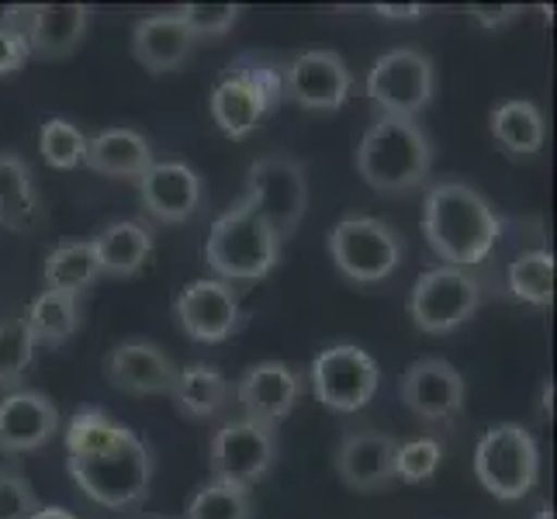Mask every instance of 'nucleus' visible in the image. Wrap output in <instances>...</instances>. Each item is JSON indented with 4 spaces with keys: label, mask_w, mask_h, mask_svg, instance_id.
<instances>
[{
    "label": "nucleus",
    "mask_w": 557,
    "mask_h": 519,
    "mask_svg": "<svg viewBox=\"0 0 557 519\" xmlns=\"http://www.w3.org/2000/svg\"><path fill=\"white\" fill-rule=\"evenodd\" d=\"M301 392H305L301 371H295L292 363H284V360H260L236 384L243 416L263 422V427H277L281 419L292 416Z\"/></svg>",
    "instance_id": "17"
},
{
    "label": "nucleus",
    "mask_w": 557,
    "mask_h": 519,
    "mask_svg": "<svg viewBox=\"0 0 557 519\" xmlns=\"http://www.w3.org/2000/svg\"><path fill=\"white\" fill-rule=\"evenodd\" d=\"M25 325L35 346H63L66 339L81 333V325H84L81 298L63 295V292H42L28 305Z\"/></svg>",
    "instance_id": "28"
},
{
    "label": "nucleus",
    "mask_w": 557,
    "mask_h": 519,
    "mask_svg": "<svg viewBox=\"0 0 557 519\" xmlns=\"http://www.w3.org/2000/svg\"><path fill=\"white\" fill-rule=\"evenodd\" d=\"M550 401H554V384L547 381V384H544V398H541V409H544V419L550 416Z\"/></svg>",
    "instance_id": "42"
},
{
    "label": "nucleus",
    "mask_w": 557,
    "mask_h": 519,
    "mask_svg": "<svg viewBox=\"0 0 557 519\" xmlns=\"http://www.w3.org/2000/svg\"><path fill=\"white\" fill-rule=\"evenodd\" d=\"M177 14L187 25V32L195 35V42H201V38H219L233 32L243 8L239 4H184L177 8Z\"/></svg>",
    "instance_id": "35"
},
{
    "label": "nucleus",
    "mask_w": 557,
    "mask_h": 519,
    "mask_svg": "<svg viewBox=\"0 0 557 519\" xmlns=\"http://www.w3.org/2000/svg\"><path fill=\"white\" fill-rule=\"evenodd\" d=\"M474 474L482 489L503 503L533 492L541 478V447L523 422H498L474 447Z\"/></svg>",
    "instance_id": "6"
},
{
    "label": "nucleus",
    "mask_w": 557,
    "mask_h": 519,
    "mask_svg": "<svg viewBox=\"0 0 557 519\" xmlns=\"http://www.w3.org/2000/svg\"><path fill=\"white\" fill-rule=\"evenodd\" d=\"M195 35L181 22L177 8L163 14H146L132 28V55L149 73H174L195 55Z\"/></svg>",
    "instance_id": "21"
},
{
    "label": "nucleus",
    "mask_w": 557,
    "mask_h": 519,
    "mask_svg": "<svg viewBox=\"0 0 557 519\" xmlns=\"http://www.w3.org/2000/svg\"><path fill=\"white\" fill-rule=\"evenodd\" d=\"M468 14H471V22H474V25H482V28L495 32V28L512 25L516 17L523 14V8H520V4H468Z\"/></svg>",
    "instance_id": "38"
},
{
    "label": "nucleus",
    "mask_w": 557,
    "mask_h": 519,
    "mask_svg": "<svg viewBox=\"0 0 557 519\" xmlns=\"http://www.w3.org/2000/svg\"><path fill=\"white\" fill-rule=\"evenodd\" d=\"M246 205L274 228L277 239H292L309 211V173L287 152H267L249 163Z\"/></svg>",
    "instance_id": "7"
},
{
    "label": "nucleus",
    "mask_w": 557,
    "mask_h": 519,
    "mask_svg": "<svg viewBox=\"0 0 557 519\" xmlns=\"http://www.w3.org/2000/svg\"><path fill=\"white\" fill-rule=\"evenodd\" d=\"M42 509V498L32 489L28 474L0 465V519H32Z\"/></svg>",
    "instance_id": "36"
},
{
    "label": "nucleus",
    "mask_w": 557,
    "mask_h": 519,
    "mask_svg": "<svg viewBox=\"0 0 557 519\" xmlns=\"http://www.w3.org/2000/svg\"><path fill=\"white\" fill-rule=\"evenodd\" d=\"M506 284L512 298H520L536 309H547L554 301V254L550 249H527L506 271Z\"/></svg>",
    "instance_id": "30"
},
{
    "label": "nucleus",
    "mask_w": 557,
    "mask_h": 519,
    "mask_svg": "<svg viewBox=\"0 0 557 519\" xmlns=\"http://www.w3.org/2000/svg\"><path fill=\"white\" fill-rule=\"evenodd\" d=\"M177 363L170 360L163 346L146 336H128L104 357V378L111 388L136 398H157L170 395L177 384Z\"/></svg>",
    "instance_id": "16"
},
{
    "label": "nucleus",
    "mask_w": 557,
    "mask_h": 519,
    "mask_svg": "<svg viewBox=\"0 0 557 519\" xmlns=\"http://www.w3.org/2000/svg\"><path fill=\"white\" fill-rule=\"evenodd\" d=\"M422 233L447 267L474 271L498 246L503 219L478 187L465 181H436L422 201Z\"/></svg>",
    "instance_id": "2"
},
{
    "label": "nucleus",
    "mask_w": 557,
    "mask_h": 519,
    "mask_svg": "<svg viewBox=\"0 0 557 519\" xmlns=\"http://www.w3.org/2000/svg\"><path fill=\"white\" fill-rule=\"evenodd\" d=\"M28 60H32L28 38L22 32H0V76L25 70Z\"/></svg>",
    "instance_id": "37"
},
{
    "label": "nucleus",
    "mask_w": 557,
    "mask_h": 519,
    "mask_svg": "<svg viewBox=\"0 0 557 519\" xmlns=\"http://www.w3.org/2000/svg\"><path fill=\"white\" fill-rule=\"evenodd\" d=\"M354 90V73L339 52L312 49L284 66V98L309 111H339Z\"/></svg>",
    "instance_id": "15"
},
{
    "label": "nucleus",
    "mask_w": 557,
    "mask_h": 519,
    "mask_svg": "<svg viewBox=\"0 0 557 519\" xmlns=\"http://www.w3.org/2000/svg\"><path fill=\"white\" fill-rule=\"evenodd\" d=\"M42 281H46V292H63V295L81 298L94 281H101V263H98V254H94V243L81 239V243L55 246L46 257Z\"/></svg>",
    "instance_id": "29"
},
{
    "label": "nucleus",
    "mask_w": 557,
    "mask_h": 519,
    "mask_svg": "<svg viewBox=\"0 0 557 519\" xmlns=\"http://www.w3.org/2000/svg\"><path fill=\"white\" fill-rule=\"evenodd\" d=\"M482 295H485V287L474 277V271H460V267L440 263L419 274L409 295V316L419 333L447 336L478 312Z\"/></svg>",
    "instance_id": "9"
},
{
    "label": "nucleus",
    "mask_w": 557,
    "mask_h": 519,
    "mask_svg": "<svg viewBox=\"0 0 557 519\" xmlns=\"http://www.w3.org/2000/svg\"><path fill=\"white\" fill-rule=\"evenodd\" d=\"M371 11L377 17H384V22H419L430 8H422V4H374Z\"/></svg>",
    "instance_id": "39"
},
{
    "label": "nucleus",
    "mask_w": 557,
    "mask_h": 519,
    "mask_svg": "<svg viewBox=\"0 0 557 519\" xmlns=\"http://www.w3.org/2000/svg\"><path fill=\"white\" fill-rule=\"evenodd\" d=\"M28 8L32 4H0V32H22L25 35Z\"/></svg>",
    "instance_id": "40"
},
{
    "label": "nucleus",
    "mask_w": 557,
    "mask_h": 519,
    "mask_svg": "<svg viewBox=\"0 0 557 519\" xmlns=\"http://www.w3.org/2000/svg\"><path fill=\"white\" fill-rule=\"evenodd\" d=\"M60 433V409L46 392L14 388L0 398V450L32 454Z\"/></svg>",
    "instance_id": "20"
},
{
    "label": "nucleus",
    "mask_w": 557,
    "mask_h": 519,
    "mask_svg": "<svg viewBox=\"0 0 557 519\" xmlns=\"http://www.w3.org/2000/svg\"><path fill=\"white\" fill-rule=\"evenodd\" d=\"M284 98V70L260 60V55H243L211 90V119L228 139H246L267 114H274Z\"/></svg>",
    "instance_id": "5"
},
{
    "label": "nucleus",
    "mask_w": 557,
    "mask_h": 519,
    "mask_svg": "<svg viewBox=\"0 0 557 519\" xmlns=\"http://www.w3.org/2000/svg\"><path fill=\"white\" fill-rule=\"evenodd\" d=\"M277 465V430L263 427L253 419H228L225 427L211 436L208 447V468L215 482L233 485H253L260 478L271 474Z\"/></svg>",
    "instance_id": "12"
},
{
    "label": "nucleus",
    "mask_w": 557,
    "mask_h": 519,
    "mask_svg": "<svg viewBox=\"0 0 557 519\" xmlns=\"http://www.w3.org/2000/svg\"><path fill=\"white\" fill-rule=\"evenodd\" d=\"M32 519H81V516H73L70 509H60V506H42Z\"/></svg>",
    "instance_id": "41"
},
{
    "label": "nucleus",
    "mask_w": 557,
    "mask_h": 519,
    "mask_svg": "<svg viewBox=\"0 0 557 519\" xmlns=\"http://www.w3.org/2000/svg\"><path fill=\"white\" fill-rule=\"evenodd\" d=\"M281 239L246 201L211 222L205 263L225 284H257L281 263Z\"/></svg>",
    "instance_id": "4"
},
{
    "label": "nucleus",
    "mask_w": 557,
    "mask_h": 519,
    "mask_svg": "<svg viewBox=\"0 0 557 519\" xmlns=\"http://www.w3.org/2000/svg\"><path fill=\"white\" fill-rule=\"evenodd\" d=\"M90 25L87 4H32L28 8V49L38 60H66L81 49Z\"/></svg>",
    "instance_id": "22"
},
{
    "label": "nucleus",
    "mask_w": 557,
    "mask_h": 519,
    "mask_svg": "<svg viewBox=\"0 0 557 519\" xmlns=\"http://www.w3.org/2000/svg\"><path fill=\"white\" fill-rule=\"evenodd\" d=\"M66 468L73 485L108 512H136L149 498L152 454L146 440L104 409L70 416Z\"/></svg>",
    "instance_id": "1"
},
{
    "label": "nucleus",
    "mask_w": 557,
    "mask_h": 519,
    "mask_svg": "<svg viewBox=\"0 0 557 519\" xmlns=\"http://www.w3.org/2000/svg\"><path fill=\"white\" fill-rule=\"evenodd\" d=\"M136 184L146 215L163 225L187 222L205 198V184L198 177V170L181 160H157Z\"/></svg>",
    "instance_id": "18"
},
{
    "label": "nucleus",
    "mask_w": 557,
    "mask_h": 519,
    "mask_svg": "<svg viewBox=\"0 0 557 519\" xmlns=\"http://www.w3.org/2000/svg\"><path fill=\"white\" fill-rule=\"evenodd\" d=\"M152 163H157L152 146L136 128H104L98 136H87L84 166L101 173V177L139 181Z\"/></svg>",
    "instance_id": "23"
},
{
    "label": "nucleus",
    "mask_w": 557,
    "mask_h": 519,
    "mask_svg": "<svg viewBox=\"0 0 557 519\" xmlns=\"http://www.w3.org/2000/svg\"><path fill=\"white\" fill-rule=\"evenodd\" d=\"M444 465V444L433 436H419V440H398V450H395V478L398 482H430V478L440 471Z\"/></svg>",
    "instance_id": "34"
},
{
    "label": "nucleus",
    "mask_w": 557,
    "mask_h": 519,
    "mask_svg": "<svg viewBox=\"0 0 557 519\" xmlns=\"http://www.w3.org/2000/svg\"><path fill=\"white\" fill-rule=\"evenodd\" d=\"M184 519H253V495L246 485L211 482L190 495Z\"/></svg>",
    "instance_id": "31"
},
{
    "label": "nucleus",
    "mask_w": 557,
    "mask_h": 519,
    "mask_svg": "<svg viewBox=\"0 0 557 519\" xmlns=\"http://www.w3.org/2000/svg\"><path fill=\"white\" fill-rule=\"evenodd\" d=\"M433 170V143L419 119H388L377 114V122L363 132L357 146V173L377 195H409L430 181Z\"/></svg>",
    "instance_id": "3"
},
{
    "label": "nucleus",
    "mask_w": 557,
    "mask_h": 519,
    "mask_svg": "<svg viewBox=\"0 0 557 519\" xmlns=\"http://www.w3.org/2000/svg\"><path fill=\"white\" fill-rule=\"evenodd\" d=\"M488 132H492V139L509 152V157L530 160L547 143V119L533 101L516 98V101L492 108Z\"/></svg>",
    "instance_id": "26"
},
{
    "label": "nucleus",
    "mask_w": 557,
    "mask_h": 519,
    "mask_svg": "<svg viewBox=\"0 0 557 519\" xmlns=\"http://www.w3.org/2000/svg\"><path fill=\"white\" fill-rule=\"evenodd\" d=\"M395 450L398 440L381 430H357L347 433L336 447V474L350 492H384L392 489L395 478Z\"/></svg>",
    "instance_id": "19"
},
{
    "label": "nucleus",
    "mask_w": 557,
    "mask_h": 519,
    "mask_svg": "<svg viewBox=\"0 0 557 519\" xmlns=\"http://www.w3.org/2000/svg\"><path fill=\"white\" fill-rule=\"evenodd\" d=\"M401 406H406L419 422L444 427L460 416L468 401V381L450 360L444 357H422L409 363L398 384Z\"/></svg>",
    "instance_id": "13"
},
{
    "label": "nucleus",
    "mask_w": 557,
    "mask_h": 519,
    "mask_svg": "<svg viewBox=\"0 0 557 519\" xmlns=\"http://www.w3.org/2000/svg\"><path fill=\"white\" fill-rule=\"evenodd\" d=\"M90 243H94V254H98V263H101V277L139 274L149 263L152 249H157V236H152V228L139 219L111 222Z\"/></svg>",
    "instance_id": "24"
},
{
    "label": "nucleus",
    "mask_w": 557,
    "mask_h": 519,
    "mask_svg": "<svg viewBox=\"0 0 557 519\" xmlns=\"http://www.w3.org/2000/svg\"><path fill=\"white\" fill-rule=\"evenodd\" d=\"M177 325L198 343H225L239 333L243 325V305L233 284L219 277H201L181 287L174 301Z\"/></svg>",
    "instance_id": "14"
},
{
    "label": "nucleus",
    "mask_w": 557,
    "mask_h": 519,
    "mask_svg": "<svg viewBox=\"0 0 557 519\" xmlns=\"http://www.w3.org/2000/svg\"><path fill=\"white\" fill-rule=\"evenodd\" d=\"M35 339L25 319H0V388H22V381L35 360Z\"/></svg>",
    "instance_id": "32"
},
{
    "label": "nucleus",
    "mask_w": 557,
    "mask_h": 519,
    "mask_svg": "<svg viewBox=\"0 0 557 519\" xmlns=\"http://www.w3.org/2000/svg\"><path fill=\"white\" fill-rule=\"evenodd\" d=\"M312 392L330 412H360L374 398L381 371L377 360L357 343H333L312 360Z\"/></svg>",
    "instance_id": "11"
},
{
    "label": "nucleus",
    "mask_w": 557,
    "mask_h": 519,
    "mask_svg": "<svg viewBox=\"0 0 557 519\" xmlns=\"http://www.w3.org/2000/svg\"><path fill=\"white\" fill-rule=\"evenodd\" d=\"M330 257L347 281L381 284L406 260V243L388 222L374 215H350L336 222L330 233Z\"/></svg>",
    "instance_id": "8"
},
{
    "label": "nucleus",
    "mask_w": 557,
    "mask_h": 519,
    "mask_svg": "<svg viewBox=\"0 0 557 519\" xmlns=\"http://www.w3.org/2000/svg\"><path fill=\"white\" fill-rule=\"evenodd\" d=\"M170 398H174L181 416L211 419L225 409L228 381L219 368H211V363H187V368L177 371V384H174V392H170Z\"/></svg>",
    "instance_id": "27"
},
{
    "label": "nucleus",
    "mask_w": 557,
    "mask_h": 519,
    "mask_svg": "<svg viewBox=\"0 0 557 519\" xmlns=\"http://www.w3.org/2000/svg\"><path fill=\"white\" fill-rule=\"evenodd\" d=\"M533 519H554V506H541Z\"/></svg>",
    "instance_id": "43"
},
{
    "label": "nucleus",
    "mask_w": 557,
    "mask_h": 519,
    "mask_svg": "<svg viewBox=\"0 0 557 519\" xmlns=\"http://www.w3.org/2000/svg\"><path fill=\"white\" fill-rule=\"evenodd\" d=\"M38 152L55 170H76L87 157V136L70 119H49L38 132Z\"/></svg>",
    "instance_id": "33"
},
{
    "label": "nucleus",
    "mask_w": 557,
    "mask_h": 519,
    "mask_svg": "<svg viewBox=\"0 0 557 519\" xmlns=\"http://www.w3.org/2000/svg\"><path fill=\"white\" fill-rule=\"evenodd\" d=\"M139 519H166V516H139Z\"/></svg>",
    "instance_id": "44"
},
{
    "label": "nucleus",
    "mask_w": 557,
    "mask_h": 519,
    "mask_svg": "<svg viewBox=\"0 0 557 519\" xmlns=\"http://www.w3.org/2000/svg\"><path fill=\"white\" fill-rule=\"evenodd\" d=\"M368 98L388 119H419L436 98V66L422 49H392L368 73Z\"/></svg>",
    "instance_id": "10"
},
{
    "label": "nucleus",
    "mask_w": 557,
    "mask_h": 519,
    "mask_svg": "<svg viewBox=\"0 0 557 519\" xmlns=\"http://www.w3.org/2000/svg\"><path fill=\"white\" fill-rule=\"evenodd\" d=\"M42 219L35 173L17 152H0V225L11 233H32Z\"/></svg>",
    "instance_id": "25"
}]
</instances>
